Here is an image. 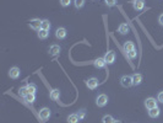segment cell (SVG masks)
<instances>
[{
  "label": "cell",
  "instance_id": "21",
  "mask_svg": "<svg viewBox=\"0 0 163 123\" xmlns=\"http://www.w3.org/2000/svg\"><path fill=\"white\" fill-rule=\"evenodd\" d=\"M19 94H20V96H22V97H26L30 92H28V89H27V86H22L21 89L19 90Z\"/></svg>",
  "mask_w": 163,
  "mask_h": 123
},
{
  "label": "cell",
  "instance_id": "8",
  "mask_svg": "<svg viewBox=\"0 0 163 123\" xmlns=\"http://www.w3.org/2000/svg\"><path fill=\"white\" fill-rule=\"evenodd\" d=\"M145 107L147 110H151V108H155L157 107V101L153 99V97H149L145 100Z\"/></svg>",
  "mask_w": 163,
  "mask_h": 123
},
{
  "label": "cell",
  "instance_id": "24",
  "mask_svg": "<svg viewBox=\"0 0 163 123\" xmlns=\"http://www.w3.org/2000/svg\"><path fill=\"white\" fill-rule=\"evenodd\" d=\"M25 100H26L28 103L34 102V101H36V94H28V95L25 97Z\"/></svg>",
  "mask_w": 163,
  "mask_h": 123
},
{
  "label": "cell",
  "instance_id": "17",
  "mask_svg": "<svg viewBox=\"0 0 163 123\" xmlns=\"http://www.w3.org/2000/svg\"><path fill=\"white\" fill-rule=\"evenodd\" d=\"M159 113H161V111H159L158 107H155V108L149 110V116H150L151 118H157V117L159 116Z\"/></svg>",
  "mask_w": 163,
  "mask_h": 123
},
{
  "label": "cell",
  "instance_id": "12",
  "mask_svg": "<svg viewBox=\"0 0 163 123\" xmlns=\"http://www.w3.org/2000/svg\"><path fill=\"white\" fill-rule=\"evenodd\" d=\"M142 83V75L140 73H135L133 75V85L134 86H139Z\"/></svg>",
  "mask_w": 163,
  "mask_h": 123
},
{
  "label": "cell",
  "instance_id": "10",
  "mask_svg": "<svg viewBox=\"0 0 163 123\" xmlns=\"http://www.w3.org/2000/svg\"><path fill=\"white\" fill-rule=\"evenodd\" d=\"M66 34H67V32H66V30H65L64 27H59V28H57V31H55V37H57L58 40H64V38L66 37Z\"/></svg>",
  "mask_w": 163,
  "mask_h": 123
},
{
  "label": "cell",
  "instance_id": "14",
  "mask_svg": "<svg viewBox=\"0 0 163 123\" xmlns=\"http://www.w3.org/2000/svg\"><path fill=\"white\" fill-rule=\"evenodd\" d=\"M49 96H50V99H52L53 101H57V100H59V99H60V91H59L58 89H54V90H52V91H50Z\"/></svg>",
  "mask_w": 163,
  "mask_h": 123
},
{
  "label": "cell",
  "instance_id": "19",
  "mask_svg": "<svg viewBox=\"0 0 163 123\" xmlns=\"http://www.w3.org/2000/svg\"><path fill=\"white\" fill-rule=\"evenodd\" d=\"M49 36V32L45 31V30H39L38 31V38L39 40H47Z\"/></svg>",
  "mask_w": 163,
  "mask_h": 123
},
{
  "label": "cell",
  "instance_id": "5",
  "mask_svg": "<svg viewBox=\"0 0 163 123\" xmlns=\"http://www.w3.org/2000/svg\"><path fill=\"white\" fill-rule=\"evenodd\" d=\"M104 60L107 64H113L115 62V53L113 50H108L104 56Z\"/></svg>",
  "mask_w": 163,
  "mask_h": 123
},
{
  "label": "cell",
  "instance_id": "9",
  "mask_svg": "<svg viewBox=\"0 0 163 123\" xmlns=\"http://www.w3.org/2000/svg\"><path fill=\"white\" fill-rule=\"evenodd\" d=\"M20 68H17V66H12L10 70H9V76L11 79H17V78H20Z\"/></svg>",
  "mask_w": 163,
  "mask_h": 123
},
{
  "label": "cell",
  "instance_id": "32",
  "mask_svg": "<svg viewBox=\"0 0 163 123\" xmlns=\"http://www.w3.org/2000/svg\"><path fill=\"white\" fill-rule=\"evenodd\" d=\"M114 123H121V122H120V121H115Z\"/></svg>",
  "mask_w": 163,
  "mask_h": 123
},
{
  "label": "cell",
  "instance_id": "3",
  "mask_svg": "<svg viewBox=\"0 0 163 123\" xmlns=\"http://www.w3.org/2000/svg\"><path fill=\"white\" fill-rule=\"evenodd\" d=\"M28 25H30V27L33 28L34 31L42 30V20H39V19H33V20H31Z\"/></svg>",
  "mask_w": 163,
  "mask_h": 123
},
{
  "label": "cell",
  "instance_id": "18",
  "mask_svg": "<svg viewBox=\"0 0 163 123\" xmlns=\"http://www.w3.org/2000/svg\"><path fill=\"white\" fill-rule=\"evenodd\" d=\"M118 32L121 33V34H126L129 32V26L126 24H120L119 27H118Z\"/></svg>",
  "mask_w": 163,
  "mask_h": 123
},
{
  "label": "cell",
  "instance_id": "6",
  "mask_svg": "<svg viewBox=\"0 0 163 123\" xmlns=\"http://www.w3.org/2000/svg\"><path fill=\"white\" fill-rule=\"evenodd\" d=\"M49 117H50V110H49L48 107H43V108L39 111V119H41L42 122H44V121L49 119Z\"/></svg>",
  "mask_w": 163,
  "mask_h": 123
},
{
  "label": "cell",
  "instance_id": "29",
  "mask_svg": "<svg viewBox=\"0 0 163 123\" xmlns=\"http://www.w3.org/2000/svg\"><path fill=\"white\" fill-rule=\"evenodd\" d=\"M77 116H79L80 119H83L85 116H86V111H85V110H80V111L77 112Z\"/></svg>",
  "mask_w": 163,
  "mask_h": 123
},
{
  "label": "cell",
  "instance_id": "1",
  "mask_svg": "<svg viewBox=\"0 0 163 123\" xmlns=\"http://www.w3.org/2000/svg\"><path fill=\"white\" fill-rule=\"evenodd\" d=\"M120 84H121V86L123 87H130V86H133V76H130V75H124V76H121L120 78Z\"/></svg>",
  "mask_w": 163,
  "mask_h": 123
},
{
  "label": "cell",
  "instance_id": "23",
  "mask_svg": "<svg viewBox=\"0 0 163 123\" xmlns=\"http://www.w3.org/2000/svg\"><path fill=\"white\" fill-rule=\"evenodd\" d=\"M27 89H28V92L30 94H36V91H37V86H36L34 84H28L27 85Z\"/></svg>",
  "mask_w": 163,
  "mask_h": 123
},
{
  "label": "cell",
  "instance_id": "4",
  "mask_svg": "<svg viewBox=\"0 0 163 123\" xmlns=\"http://www.w3.org/2000/svg\"><path fill=\"white\" fill-rule=\"evenodd\" d=\"M60 50H61V48L59 44H52L49 47V54L52 57H58L60 54Z\"/></svg>",
  "mask_w": 163,
  "mask_h": 123
},
{
  "label": "cell",
  "instance_id": "20",
  "mask_svg": "<svg viewBox=\"0 0 163 123\" xmlns=\"http://www.w3.org/2000/svg\"><path fill=\"white\" fill-rule=\"evenodd\" d=\"M102 122H103V123H114V122H115V119H114L111 115H105V116L103 117Z\"/></svg>",
  "mask_w": 163,
  "mask_h": 123
},
{
  "label": "cell",
  "instance_id": "2",
  "mask_svg": "<svg viewBox=\"0 0 163 123\" xmlns=\"http://www.w3.org/2000/svg\"><path fill=\"white\" fill-rule=\"evenodd\" d=\"M107 103H108V96H107L105 94H101V95L97 96V99H96V105H97L98 107H104Z\"/></svg>",
  "mask_w": 163,
  "mask_h": 123
},
{
  "label": "cell",
  "instance_id": "16",
  "mask_svg": "<svg viewBox=\"0 0 163 123\" xmlns=\"http://www.w3.org/2000/svg\"><path fill=\"white\" fill-rule=\"evenodd\" d=\"M80 118L77 116V113H71L67 116V123H79Z\"/></svg>",
  "mask_w": 163,
  "mask_h": 123
},
{
  "label": "cell",
  "instance_id": "22",
  "mask_svg": "<svg viewBox=\"0 0 163 123\" xmlns=\"http://www.w3.org/2000/svg\"><path fill=\"white\" fill-rule=\"evenodd\" d=\"M42 30L49 31L50 30V22L49 20H42Z\"/></svg>",
  "mask_w": 163,
  "mask_h": 123
},
{
  "label": "cell",
  "instance_id": "13",
  "mask_svg": "<svg viewBox=\"0 0 163 123\" xmlns=\"http://www.w3.org/2000/svg\"><path fill=\"white\" fill-rule=\"evenodd\" d=\"M123 48H124V50L126 52V53H129V52H131V50L135 49V44H134V42L128 41V42H125V43H124Z\"/></svg>",
  "mask_w": 163,
  "mask_h": 123
},
{
  "label": "cell",
  "instance_id": "28",
  "mask_svg": "<svg viewBox=\"0 0 163 123\" xmlns=\"http://www.w3.org/2000/svg\"><path fill=\"white\" fill-rule=\"evenodd\" d=\"M70 4H71V0H60V5L64 6V8L69 6Z\"/></svg>",
  "mask_w": 163,
  "mask_h": 123
},
{
  "label": "cell",
  "instance_id": "25",
  "mask_svg": "<svg viewBox=\"0 0 163 123\" xmlns=\"http://www.w3.org/2000/svg\"><path fill=\"white\" fill-rule=\"evenodd\" d=\"M74 5L76 9H81L85 5V0H74Z\"/></svg>",
  "mask_w": 163,
  "mask_h": 123
},
{
  "label": "cell",
  "instance_id": "7",
  "mask_svg": "<svg viewBox=\"0 0 163 123\" xmlns=\"http://www.w3.org/2000/svg\"><path fill=\"white\" fill-rule=\"evenodd\" d=\"M86 86L88 87L89 90H95V89H97V86H98V80L96 78H89L88 80H86Z\"/></svg>",
  "mask_w": 163,
  "mask_h": 123
},
{
  "label": "cell",
  "instance_id": "30",
  "mask_svg": "<svg viewBox=\"0 0 163 123\" xmlns=\"http://www.w3.org/2000/svg\"><path fill=\"white\" fill-rule=\"evenodd\" d=\"M157 99H158V101H159L161 103H163V91H161V92L158 94V96H157Z\"/></svg>",
  "mask_w": 163,
  "mask_h": 123
},
{
  "label": "cell",
  "instance_id": "31",
  "mask_svg": "<svg viewBox=\"0 0 163 123\" xmlns=\"http://www.w3.org/2000/svg\"><path fill=\"white\" fill-rule=\"evenodd\" d=\"M158 22L163 26V14H161V15H159V17H158Z\"/></svg>",
  "mask_w": 163,
  "mask_h": 123
},
{
  "label": "cell",
  "instance_id": "11",
  "mask_svg": "<svg viewBox=\"0 0 163 123\" xmlns=\"http://www.w3.org/2000/svg\"><path fill=\"white\" fill-rule=\"evenodd\" d=\"M133 8L136 11H141L145 8V0H134L133 2Z\"/></svg>",
  "mask_w": 163,
  "mask_h": 123
},
{
  "label": "cell",
  "instance_id": "26",
  "mask_svg": "<svg viewBox=\"0 0 163 123\" xmlns=\"http://www.w3.org/2000/svg\"><path fill=\"white\" fill-rule=\"evenodd\" d=\"M104 3H105V5L108 8H112V6H114L117 4V0H104Z\"/></svg>",
  "mask_w": 163,
  "mask_h": 123
},
{
  "label": "cell",
  "instance_id": "15",
  "mask_svg": "<svg viewBox=\"0 0 163 123\" xmlns=\"http://www.w3.org/2000/svg\"><path fill=\"white\" fill-rule=\"evenodd\" d=\"M105 60H104V58H98V59H96L95 62H93V65L96 66V68H98V69H101V68H104L105 66Z\"/></svg>",
  "mask_w": 163,
  "mask_h": 123
},
{
  "label": "cell",
  "instance_id": "27",
  "mask_svg": "<svg viewBox=\"0 0 163 123\" xmlns=\"http://www.w3.org/2000/svg\"><path fill=\"white\" fill-rule=\"evenodd\" d=\"M126 54H128V57H129L130 59H135L136 56H137V52H136V49H134V50L129 52V53H126Z\"/></svg>",
  "mask_w": 163,
  "mask_h": 123
}]
</instances>
